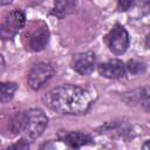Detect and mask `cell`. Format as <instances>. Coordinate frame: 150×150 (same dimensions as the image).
Listing matches in <instances>:
<instances>
[{"label": "cell", "instance_id": "cell-1", "mask_svg": "<svg viewBox=\"0 0 150 150\" xmlns=\"http://www.w3.org/2000/svg\"><path fill=\"white\" fill-rule=\"evenodd\" d=\"M45 104L52 110L67 114L80 115L88 111L93 102V95L87 89L74 86L62 84L52 89L43 97Z\"/></svg>", "mask_w": 150, "mask_h": 150}, {"label": "cell", "instance_id": "cell-2", "mask_svg": "<svg viewBox=\"0 0 150 150\" xmlns=\"http://www.w3.org/2000/svg\"><path fill=\"white\" fill-rule=\"evenodd\" d=\"M22 41L27 50H42L49 41L48 26L43 21H32L22 35Z\"/></svg>", "mask_w": 150, "mask_h": 150}, {"label": "cell", "instance_id": "cell-3", "mask_svg": "<svg viewBox=\"0 0 150 150\" xmlns=\"http://www.w3.org/2000/svg\"><path fill=\"white\" fill-rule=\"evenodd\" d=\"M48 123L46 114L38 108H32L25 112L23 132L27 137L34 139L42 135Z\"/></svg>", "mask_w": 150, "mask_h": 150}, {"label": "cell", "instance_id": "cell-4", "mask_svg": "<svg viewBox=\"0 0 150 150\" xmlns=\"http://www.w3.org/2000/svg\"><path fill=\"white\" fill-rule=\"evenodd\" d=\"M104 42L114 54H123L129 47V34L121 25H115L104 36Z\"/></svg>", "mask_w": 150, "mask_h": 150}, {"label": "cell", "instance_id": "cell-5", "mask_svg": "<svg viewBox=\"0 0 150 150\" xmlns=\"http://www.w3.org/2000/svg\"><path fill=\"white\" fill-rule=\"evenodd\" d=\"M25 22H26V18L23 12L19 9H14L7 13L1 23V29H0L1 38L4 40L14 38L19 33V30L23 28Z\"/></svg>", "mask_w": 150, "mask_h": 150}, {"label": "cell", "instance_id": "cell-6", "mask_svg": "<svg viewBox=\"0 0 150 150\" xmlns=\"http://www.w3.org/2000/svg\"><path fill=\"white\" fill-rule=\"evenodd\" d=\"M53 75H54V68L49 63L46 62L36 63L28 73V77H27L28 86L32 89L38 90L41 87H43V84L48 82Z\"/></svg>", "mask_w": 150, "mask_h": 150}, {"label": "cell", "instance_id": "cell-7", "mask_svg": "<svg viewBox=\"0 0 150 150\" xmlns=\"http://www.w3.org/2000/svg\"><path fill=\"white\" fill-rule=\"evenodd\" d=\"M95 54L93 52H86L76 55L73 61V69L80 75H88L95 67Z\"/></svg>", "mask_w": 150, "mask_h": 150}, {"label": "cell", "instance_id": "cell-8", "mask_svg": "<svg viewBox=\"0 0 150 150\" xmlns=\"http://www.w3.org/2000/svg\"><path fill=\"white\" fill-rule=\"evenodd\" d=\"M98 73L101 76L107 79H111V80L120 79L123 77L125 73V66L121 60L112 59L104 63H101L98 66Z\"/></svg>", "mask_w": 150, "mask_h": 150}, {"label": "cell", "instance_id": "cell-9", "mask_svg": "<svg viewBox=\"0 0 150 150\" xmlns=\"http://www.w3.org/2000/svg\"><path fill=\"white\" fill-rule=\"evenodd\" d=\"M64 143L73 149H79L83 145L91 143V137L80 131H71L64 136Z\"/></svg>", "mask_w": 150, "mask_h": 150}, {"label": "cell", "instance_id": "cell-10", "mask_svg": "<svg viewBox=\"0 0 150 150\" xmlns=\"http://www.w3.org/2000/svg\"><path fill=\"white\" fill-rule=\"evenodd\" d=\"M71 8H73V4L70 0H55L52 9V14L61 19L64 15H67L71 11Z\"/></svg>", "mask_w": 150, "mask_h": 150}, {"label": "cell", "instance_id": "cell-11", "mask_svg": "<svg viewBox=\"0 0 150 150\" xmlns=\"http://www.w3.org/2000/svg\"><path fill=\"white\" fill-rule=\"evenodd\" d=\"M18 89L16 83L14 82H2L0 86V100L2 103L8 102L13 98L15 91Z\"/></svg>", "mask_w": 150, "mask_h": 150}, {"label": "cell", "instance_id": "cell-12", "mask_svg": "<svg viewBox=\"0 0 150 150\" xmlns=\"http://www.w3.org/2000/svg\"><path fill=\"white\" fill-rule=\"evenodd\" d=\"M23 125H25V112H16L9 121V130L13 134L22 132Z\"/></svg>", "mask_w": 150, "mask_h": 150}, {"label": "cell", "instance_id": "cell-13", "mask_svg": "<svg viewBox=\"0 0 150 150\" xmlns=\"http://www.w3.org/2000/svg\"><path fill=\"white\" fill-rule=\"evenodd\" d=\"M127 68L131 74H139V73L144 71V64L139 61H136V60H130L128 62Z\"/></svg>", "mask_w": 150, "mask_h": 150}, {"label": "cell", "instance_id": "cell-14", "mask_svg": "<svg viewBox=\"0 0 150 150\" xmlns=\"http://www.w3.org/2000/svg\"><path fill=\"white\" fill-rule=\"evenodd\" d=\"M9 149H16V150L18 149H22V150H26V149H29V144H28V142H26V139H20L18 143L11 145L8 148V150Z\"/></svg>", "mask_w": 150, "mask_h": 150}, {"label": "cell", "instance_id": "cell-15", "mask_svg": "<svg viewBox=\"0 0 150 150\" xmlns=\"http://www.w3.org/2000/svg\"><path fill=\"white\" fill-rule=\"evenodd\" d=\"M135 0H118V9L120 11H127Z\"/></svg>", "mask_w": 150, "mask_h": 150}, {"label": "cell", "instance_id": "cell-16", "mask_svg": "<svg viewBox=\"0 0 150 150\" xmlns=\"http://www.w3.org/2000/svg\"><path fill=\"white\" fill-rule=\"evenodd\" d=\"M145 47L150 49V33H149V34L146 35V38H145Z\"/></svg>", "mask_w": 150, "mask_h": 150}, {"label": "cell", "instance_id": "cell-17", "mask_svg": "<svg viewBox=\"0 0 150 150\" xmlns=\"http://www.w3.org/2000/svg\"><path fill=\"white\" fill-rule=\"evenodd\" d=\"M143 149H146V150H150V141H146L143 145H142Z\"/></svg>", "mask_w": 150, "mask_h": 150}, {"label": "cell", "instance_id": "cell-18", "mask_svg": "<svg viewBox=\"0 0 150 150\" xmlns=\"http://www.w3.org/2000/svg\"><path fill=\"white\" fill-rule=\"evenodd\" d=\"M144 108H145V110L150 111V100H148V101L144 103Z\"/></svg>", "mask_w": 150, "mask_h": 150}, {"label": "cell", "instance_id": "cell-19", "mask_svg": "<svg viewBox=\"0 0 150 150\" xmlns=\"http://www.w3.org/2000/svg\"><path fill=\"white\" fill-rule=\"evenodd\" d=\"M11 2H12V0H0V4H1V6L8 5V4H11Z\"/></svg>", "mask_w": 150, "mask_h": 150}, {"label": "cell", "instance_id": "cell-20", "mask_svg": "<svg viewBox=\"0 0 150 150\" xmlns=\"http://www.w3.org/2000/svg\"><path fill=\"white\" fill-rule=\"evenodd\" d=\"M144 1H145L146 4H150V0H144Z\"/></svg>", "mask_w": 150, "mask_h": 150}]
</instances>
